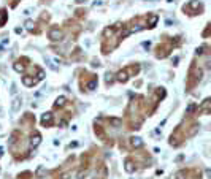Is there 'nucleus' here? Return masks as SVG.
<instances>
[{"instance_id": "dca6fc26", "label": "nucleus", "mask_w": 211, "mask_h": 179, "mask_svg": "<svg viewBox=\"0 0 211 179\" xmlns=\"http://www.w3.org/2000/svg\"><path fill=\"white\" fill-rule=\"evenodd\" d=\"M155 22H157V18H155V16H152V18H151V27H154Z\"/></svg>"}, {"instance_id": "a211bd4d", "label": "nucleus", "mask_w": 211, "mask_h": 179, "mask_svg": "<svg viewBox=\"0 0 211 179\" xmlns=\"http://www.w3.org/2000/svg\"><path fill=\"white\" fill-rule=\"evenodd\" d=\"M192 111H194V105H191V106L187 108V113H192Z\"/></svg>"}, {"instance_id": "39448f33", "label": "nucleus", "mask_w": 211, "mask_h": 179, "mask_svg": "<svg viewBox=\"0 0 211 179\" xmlns=\"http://www.w3.org/2000/svg\"><path fill=\"white\" fill-rule=\"evenodd\" d=\"M40 143H41V136L38 135V133H35V135L32 136V139H30V144H32L33 148H37V146H38V144H40Z\"/></svg>"}, {"instance_id": "f03ea898", "label": "nucleus", "mask_w": 211, "mask_h": 179, "mask_svg": "<svg viewBox=\"0 0 211 179\" xmlns=\"http://www.w3.org/2000/svg\"><path fill=\"white\" fill-rule=\"evenodd\" d=\"M22 106V98L21 97H14L13 102H11V113H18Z\"/></svg>"}, {"instance_id": "ddd939ff", "label": "nucleus", "mask_w": 211, "mask_h": 179, "mask_svg": "<svg viewBox=\"0 0 211 179\" xmlns=\"http://www.w3.org/2000/svg\"><path fill=\"white\" fill-rule=\"evenodd\" d=\"M5 18H7V14H5V11L2 10V11H0V27H3V24H5Z\"/></svg>"}, {"instance_id": "f3484780", "label": "nucleus", "mask_w": 211, "mask_h": 179, "mask_svg": "<svg viewBox=\"0 0 211 179\" xmlns=\"http://www.w3.org/2000/svg\"><path fill=\"white\" fill-rule=\"evenodd\" d=\"M176 179H184V175H182V173H178V175H176Z\"/></svg>"}, {"instance_id": "5701e85b", "label": "nucleus", "mask_w": 211, "mask_h": 179, "mask_svg": "<svg viewBox=\"0 0 211 179\" xmlns=\"http://www.w3.org/2000/svg\"><path fill=\"white\" fill-rule=\"evenodd\" d=\"M62 179H68V175H64V178Z\"/></svg>"}, {"instance_id": "f8f14e48", "label": "nucleus", "mask_w": 211, "mask_h": 179, "mask_svg": "<svg viewBox=\"0 0 211 179\" xmlns=\"http://www.w3.org/2000/svg\"><path fill=\"white\" fill-rule=\"evenodd\" d=\"M33 27H35V24H33V21H26V29L27 30H33Z\"/></svg>"}, {"instance_id": "423d86ee", "label": "nucleus", "mask_w": 211, "mask_h": 179, "mask_svg": "<svg viewBox=\"0 0 211 179\" xmlns=\"http://www.w3.org/2000/svg\"><path fill=\"white\" fill-rule=\"evenodd\" d=\"M116 79L121 81V82H125L127 79H129V75H127V71H125V70H124V71H119L118 76H116Z\"/></svg>"}, {"instance_id": "f257e3e1", "label": "nucleus", "mask_w": 211, "mask_h": 179, "mask_svg": "<svg viewBox=\"0 0 211 179\" xmlns=\"http://www.w3.org/2000/svg\"><path fill=\"white\" fill-rule=\"evenodd\" d=\"M48 37H49V40L51 41H60L64 38V33L62 30H59V29H51L48 33Z\"/></svg>"}, {"instance_id": "4be33fe9", "label": "nucleus", "mask_w": 211, "mask_h": 179, "mask_svg": "<svg viewBox=\"0 0 211 179\" xmlns=\"http://www.w3.org/2000/svg\"><path fill=\"white\" fill-rule=\"evenodd\" d=\"M2 155H3V149L0 148V157H2Z\"/></svg>"}, {"instance_id": "6ab92c4d", "label": "nucleus", "mask_w": 211, "mask_h": 179, "mask_svg": "<svg viewBox=\"0 0 211 179\" xmlns=\"http://www.w3.org/2000/svg\"><path fill=\"white\" fill-rule=\"evenodd\" d=\"M111 122H113L114 125H119V121H118V119H111Z\"/></svg>"}, {"instance_id": "20e7f679", "label": "nucleus", "mask_w": 211, "mask_h": 179, "mask_svg": "<svg viewBox=\"0 0 211 179\" xmlns=\"http://www.w3.org/2000/svg\"><path fill=\"white\" fill-rule=\"evenodd\" d=\"M130 144L133 148H141L143 146V139L140 138V136H133L132 139H130Z\"/></svg>"}, {"instance_id": "0eeeda50", "label": "nucleus", "mask_w": 211, "mask_h": 179, "mask_svg": "<svg viewBox=\"0 0 211 179\" xmlns=\"http://www.w3.org/2000/svg\"><path fill=\"white\" fill-rule=\"evenodd\" d=\"M124 170L127 173H133L135 171V165L132 163V160H125V165H124Z\"/></svg>"}, {"instance_id": "2eb2a0df", "label": "nucleus", "mask_w": 211, "mask_h": 179, "mask_svg": "<svg viewBox=\"0 0 211 179\" xmlns=\"http://www.w3.org/2000/svg\"><path fill=\"white\" fill-rule=\"evenodd\" d=\"M16 91H18V89H16V84L13 82V84H11V91H10V92H11V94L14 95V94H16Z\"/></svg>"}, {"instance_id": "9d476101", "label": "nucleus", "mask_w": 211, "mask_h": 179, "mask_svg": "<svg viewBox=\"0 0 211 179\" xmlns=\"http://www.w3.org/2000/svg\"><path fill=\"white\" fill-rule=\"evenodd\" d=\"M56 106H64L65 105V97H57L56 98V103H54Z\"/></svg>"}, {"instance_id": "412c9836", "label": "nucleus", "mask_w": 211, "mask_h": 179, "mask_svg": "<svg viewBox=\"0 0 211 179\" xmlns=\"http://www.w3.org/2000/svg\"><path fill=\"white\" fill-rule=\"evenodd\" d=\"M76 3H83V2H86V0H75Z\"/></svg>"}, {"instance_id": "aec40b11", "label": "nucleus", "mask_w": 211, "mask_h": 179, "mask_svg": "<svg viewBox=\"0 0 211 179\" xmlns=\"http://www.w3.org/2000/svg\"><path fill=\"white\" fill-rule=\"evenodd\" d=\"M14 32H16V33H22V29H21V27H18V29H16Z\"/></svg>"}, {"instance_id": "9b49d317", "label": "nucleus", "mask_w": 211, "mask_h": 179, "mask_svg": "<svg viewBox=\"0 0 211 179\" xmlns=\"http://www.w3.org/2000/svg\"><path fill=\"white\" fill-rule=\"evenodd\" d=\"M95 87H97V79H94V81H89V82H87V89H89V91H94Z\"/></svg>"}, {"instance_id": "1a4fd4ad", "label": "nucleus", "mask_w": 211, "mask_h": 179, "mask_svg": "<svg viewBox=\"0 0 211 179\" xmlns=\"http://www.w3.org/2000/svg\"><path fill=\"white\" fill-rule=\"evenodd\" d=\"M13 68L18 71V73H22V71H26V65H22L21 62H16V64L13 65Z\"/></svg>"}, {"instance_id": "7ed1b4c3", "label": "nucleus", "mask_w": 211, "mask_h": 179, "mask_svg": "<svg viewBox=\"0 0 211 179\" xmlns=\"http://www.w3.org/2000/svg\"><path fill=\"white\" fill-rule=\"evenodd\" d=\"M51 122H53V114L51 113H44L41 116V124L43 125H49Z\"/></svg>"}, {"instance_id": "6e6552de", "label": "nucleus", "mask_w": 211, "mask_h": 179, "mask_svg": "<svg viewBox=\"0 0 211 179\" xmlns=\"http://www.w3.org/2000/svg\"><path fill=\"white\" fill-rule=\"evenodd\" d=\"M22 82H24V86H27V87H30V86H33L35 84V79H33V78H30V76H24L22 78Z\"/></svg>"}, {"instance_id": "4468645a", "label": "nucleus", "mask_w": 211, "mask_h": 179, "mask_svg": "<svg viewBox=\"0 0 211 179\" xmlns=\"http://www.w3.org/2000/svg\"><path fill=\"white\" fill-rule=\"evenodd\" d=\"M105 81H107V82H108V84H111V82H113V81H114V78H113V75H111V73H108V75H107V78H105Z\"/></svg>"}]
</instances>
